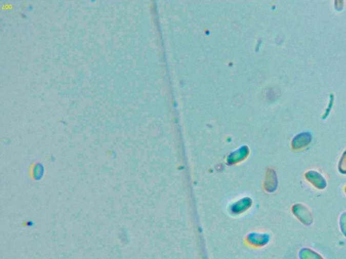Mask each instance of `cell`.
<instances>
[{"label":"cell","instance_id":"1","mask_svg":"<svg viewBox=\"0 0 346 259\" xmlns=\"http://www.w3.org/2000/svg\"><path fill=\"white\" fill-rule=\"evenodd\" d=\"M292 211L294 216L305 226H309L313 224L314 218L313 213L309 208L301 203L295 204L292 208Z\"/></svg>","mask_w":346,"mask_h":259},{"label":"cell","instance_id":"2","mask_svg":"<svg viewBox=\"0 0 346 259\" xmlns=\"http://www.w3.org/2000/svg\"><path fill=\"white\" fill-rule=\"evenodd\" d=\"M304 178L308 182L317 190H323L328 187V180L319 171L314 169L307 171L304 174Z\"/></svg>","mask_w":346,"mask_h":259},{"label":"cell","instance_id":"3","mask_svg":"<svg viewBox=\"0 0 346 259\" xmlns=\"http://www.w3.org/2000/svg\"><path fill=\"white\" fill-rule=\"evenodd\" d=\"M311 136L307 133L301 134L295 138L293 142V147L294 149H301L311 143Z\"/></svg>","mask_w":346,"mask_h":259},{"label":"cell","instance_id":"4","mask_svg":"<svg viewBox=\"0 0 346 259\" xmlns=\"http://www.w3.org/2000/svg\"><path fill=\"white\" fill-rule=\"evenodd\" d=\"M267 184L268 185V186H267V190H268L269 192H274V191L277 190L278 186L277 178V175H276L275 171H274L273 169H271V170L269 171L268 178H267Z\"/></svg>","mask_w":346,"mask_h":259},{"label":"cell","instance_id":"5","mask_svg":"<svg viewBox=\"0 0 346 259\" xmlns=\"http://www.w3.org/2000/svg\"><path fill=\"white\" fill-rule=\"evenodd\" d=\"M300 256L301 259H322L319 255H318L313 250L307 249V248L301 250Z\"/></svg>","mask_w":346,"mask_h":259},{"label":"cell","instance_id":"6","mask_svg":"<svg viewBox=\"0 0 346 259\" xmlns=\"http://www.w3.org/2000/svg\"><path fill=\"white\" fill-rule=\"evenodd\" d=\"M337 169L341 174L346 175V150L343 153L342 156L339 159Z\"/></svg>","mask_w":346,"mask_h":259},{"label":"cell","instance_id":"7","mask_svg":"<svg viewBox=\"0 0 346 259\" xmlns=\"http://www.w3.org/2000/svg\"><path fill=\"white\" fill-rule=\"evenodd\" d=\"M339 228L341 232L346 237V211L343 212L340 215L339 221Z\"/></svg>","mask_w":346,"mask_h":259},{"label":"cell","instance_id":"8","mask_svg":"<svg viewBox=\"0 0 346 259\" xmlns=\"http://www.w3.org/2000/svg\"><path fill=\"white\" fill-rule=\"evenodd\" d=\"M343 190H344L345 194L346 195V186L344 187V189H343Z\"/></svg>","mask_w":346,"mask_h":259}]
</instances>
